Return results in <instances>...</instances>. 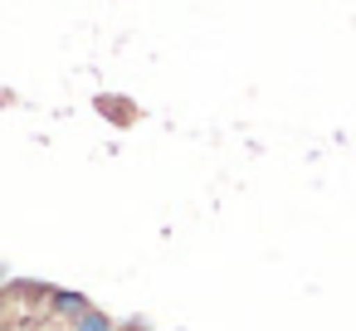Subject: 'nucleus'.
Instances as JSON below:
<instances>
[{"label":"nucleus","instance_id":"obj_1","mask_svg":"<svg viewBox=\"0 0 356 331\" xmlns=\"http://www.w3.org/2000/svg\"><path fill=\"white\" fill-rule=\"evenodd\" d=\"M83 312H93V302L83 297V292H74V287H49V316H59V321H79Z\"/></svg>","mask_w":356,"mask_h":331},{"label":"nucleus","instance_id":"obj_2","mask_svg":"<svg viewBox=\"0 0 356 331\" xmlns=\"http://www.w3.org/2000/svg\"><path fill=\"white\" fill-rule=\"evenodd\" d=\"M69 331H122V326H118V316H108V312H98V307H93V312H83Z\"/></svg>","mask_w":356,"mask_h":331},{"label":"nucleus","instance_id":"obj_3","mask_svg":"<svg viewBox=\"0 0 356 331\" xmlns=\"http://www.w3.org/2000/svg\"><path fill=\"white\" fill-rule=\"evenodd\" d=\"M0 331H20V326H0Z\"/></svg>","mask_w":356,"mask_h":331}]
</instances>
